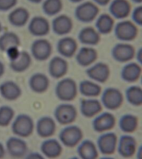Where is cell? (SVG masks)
<instances>
[{
  "instance_id": "obj_49",
  "label": "cell",
  "mask_w": 142,
  "mask_h": 159,
  "mask_svg": "<svg viewBox=\"0 0 142 159\" xmlns=\"http://www.w3.org/2000/svg\"><path fill=\"white\" fill-rule=\"evenodd\" d=\"M2 25H1V23L0 22V33L1 32V31H2Z\"/></svg>"
},
{
  "instance_id": "obj_47",
  "label": "cell",
  "mask_w": 142,
  "mask_h": 159,
  "mask_svg": "<svg viewBox=\"0 0 142 159\" xmlns=\"http://www.w3.org/2000/svg\"><path fill=\"white\" fill-rule=\"evenodd\" d=\"M83 0H69V1L73 3H79V2H82Z\"/></svg>"
},
{
  "instance_id": "obj_11",
  "label": "cell",
  "mask_w": 142,
  "mask_h": 159,
  "mask_svg": "<svg viewBox=\"0 0 142 159\" xmlns=\"http://www.w3.org/2000/svg\"><path fill=\"white\" fill-rule=\"evenodd\" d=\"M116 119L113 114L106 112L97 116L93 121V128L97 133L109 131L113 129Z\"/></svg>"
},
{
  "instance_id": "obj_29",
  "label": "cell",
  "mask_w": 142,
  "mask_h": 159,
  "mask_svg": "<svg viewBox=\"0 0 142 159\" xmlns=\"http://www.w3.org/2000/svg\"><path fill=\"white\" fill-rule=\"evenodd\" d=\"M31 63V56L29 53L26 51H21L16 60L10 61V67L15 72L22 73L30 67Z\"/></svg>"
},
{
  "instance_id": "obj_23",
  "label": "cell",
  "mask_w": 142,
  "mask_h": 159,
  "mask_svg": "<svg viewBox=\"0 0 142 159\" xmlns=\"http://www.w3.org/2000/svg\"><path fill=\"white\" fill-rule=\"evenodd\" d=\"M100 34L97 29L92 27H86L81 29L78 37L79 42L83 44L94 46L100 42Z\"/></svg>"
},
{
  "instance_id": "obj_39",
  "label": "cell",
  "mask_w": 142,
  "mask_h": 159,
  "mask_svg": "<svg viewBox=\"0 0 142 159\" xmlns=\"http://www.w3.org/2000/svg\"><path fill=\"white\" fill-rule=\"evenodd\" d=\"M18 0H0V11H7L16 6Z\"/></svg>"
},
{
  "instance_id": "obj_17",
  "label": "cell",
  "mask_w": 142,
  "mask_h": 159,
  "mask_svg": "<svg viewBox=\"0 0 142 159\" xmlns=\"http://www.w3.org/2000/svg\"><path fill=\"white\" fill-rule=\"evenodd\" d=\"M137 142L135 138L130 135H122L119 142L118 151L120 156L125 158L133 157L136 150Z\"/></svg>"
},
{
  "instance_id": "obj_8",
  "label": "cell",
  "mask_w": 142,
  "mask_h": 159,
  "mask_svg": "<svg viewBox=\"0 0 142 159\" xmlns=\"http://www.w3.org/2000/svg\"><path fill=\"white\" fill-rule=\"evenodd\" d=\"M31 52L35 60L38 61H44L51 56L52 46L49 40L45 39H38L32 43Z\"/></svg>"
},
{
  "instance_id": "obj_20",
  "label": "cell",
  "mask_w": 142,
  "mask_h": 159,
  "mask_svg": "<svg viewBox=\"0 0 142 159\" xmlns=\"http://www.w3.org/2000/svg\"><path fill=\"white\" fill-rule=\"evenodd\" d=\"M0 94L4 99L15 101L21 96L22 91L16 83L12 81H7L0 85Z\"/></svg>"
},
{
  "instance_id": "obj_15",
  "label": "cell",
  "mask_w": 142,
  "mask_h": 159,
  "mask_svg": "<svg viewBox=\"0 0 142 159\" xmlns=\"http://www.w3.org/2000/svg\"><path fill=\"white\" fill-rule=\"evenodd\" d=\"M89 78L100 83H105L109 78L110 70L107 64L98 63L86 71Z\"/></svg>"
},
{
  "instance_id": "obj_40",
  "label": "cell",
  "mask_w": 142,
  "mask_h": 159,
  "mask_svg": "<svg viewBox=\"0 0 142 159\" xmlns=\"http://www.w3.org/2000/svg\"><path fill=\"white\" fill-rule=\"evenodd\" d=\"M7 57L10 61H12L16 60L20 55V52L19 50L18 47H12L9 48L6 51Z\"/></svg>"
},
{
  "instance_id": "obj_42",
  "label": "cell",
  "mask_w": 142,
  "mask_h": 159,
  "mask_svg": "<svg viewBox=\"0 0 142 159\" xmlns=\"http://www.w3.org/2000/svg\"><path fill=\"white\" fill-rule=\"evenodd\" d=\"M93 1L100 6H106L109 3L111 0H93Z\"/></svg>"
},
{
  "instance_id": "obj_21",
  "label": "cell",
  "mask_w": 142,
  "mask_h": 159,
  "mask_svg": "<svg viewBox=\"0 0 142 159\" xmlns=\"http://www.w3.org/2000/svg\"><path fill=\"white\" fill-rule=\"evenodd\" d=\"M78 45L76 40L70 37L61 38L57 44V51L61 56L71 58L76 52Z\"/></svg>"
},
{
  "instance_id": "obj_12",
  "label": "cell",
  "mask_w": 142,
  "mask_h": 159,
  "mask_svg": "<svg viewBox=\"0 0 142 159\" xmlns=\"http://www.w3.org/2000/svg\"><path fill=\"white\" fill-rule=\"evenodd\" d=\"M28 30L31 34L34 36H46L50 30L49 22L43 16H34L29 22Z\"/></svg>"
},
{
  "instance_id": "obj_3",
  "label": "cell",
  "mask_w": 142,
  "mask_h": 159,
  "mask_svg": "<svg viewBox=\"0 0 142 159\" xmlns=\"http://www.w3.org/2000/svg\"><path fill=\"white\" fill-rule=\"evenodd\" d=\"M139 30L133 22L125 20L119 22L115 27V36L122 42H130L137 36Z\"/></svg>"
},
{
  "instance_id": "obj_35",
  "label": "cell",
  "mask_w": 142,
  "mask_h": 159,
  "mask_svg": "<svg viewBox=\"0 0 142 159\" xmlns=\"http://www.w3.org/2000/svg\"><path fill=\"white\" fill-rule=\"evenodd\" d=\"M126 96L128 102L134 106L139 107L142 105V90L140 87L134 85L128 88Z\"/></svg>"
},
{
  "instance_id": "obj_10",
  "label": "cell",
  "mask_w": 142,
  "mask_h": 159,
  "mask_svg": "<svg viewBox=\"0 0 142 159\" xmlns=\"http://www.w3.org/2000/svg\"><path fill=\"white\" fill-rule=\"evenodd\" d=\"M118 139L114 133L103 134L97 139V146L101 153L104 155H111L115 153Z\"/></svg>"
},
{
  "instance_id": "obj_13",
  "label": "cell",
  "mask_w": 142,
  "mask_h": 159,
  "mask_svg": "<svg viewBox=\"0 0 142 159\" xmlns=\"http://www.w3.org/2000/svg\"><path fill=\"white\" fill-rule=\"evenodd\" d=\"M6 148L10 156L15 158L23 157L27 153V143L19 138L15 137L9 138L7 141Z\"/></svg>"
},
{
  "instance_id": "obj_18",
  "label": "cell",
  "mask_w": 142,
  "mask_h": 159,
  "mask_svg": "<svg viewBox=\"0 0 142 159\" xmlns=\"http://www.w3.org/2000/svg\"><path fill=\"white\" fill-rule=\"evenodd\" d=\"M36 130L38 135L42 138L51 137L56 130V124L50 117H43L38 119L37 122Z\"/></svg>"
},
{
  "instance_id": "obj_4",
  "label": "cell",
  "mask_w": 142,
  "mask_h": 159,
  "mask_svg": "<svg viewBox=\"0 0 142 159\" xmlns=\"http://www.w3.org/2000/svg\"><path fill=\"white\" fill-rule=\"evenodd\" d=\"M100 10L97 4L88 1L77 7L75 15L77 19L83 23H89L97 18Z\"/></svg>"
},
{
  "instance_id": "obj_30",
  "label": "cell",
  "mask_w": 142,
  "mask_h": 159,
  "mask_svg": "<svg viewBox=\"0 0 142 159\" xmlns=\"http://www.w3.org/2000/svg\"><path fill=\"white\" fill-rule=\"evenodd\" d=\"M77 153L83 159H95L98 156L96 145L89 139L85 140L80 144L77 149Z\"/></svg>"
},
{
  "instance_id": "obj_34",
  "label": "cell",
  "mask_w": 142,
  "mask_h": 159,
  "mask_svg": "<svg viewBox=\"0 0 142 159\" xmlns=\"http://www.w3.org/2000/svg\"><path fill=\"white\" fill-rule=\"evenodd\" d=\"M81 94L88 97H95L101 94L102 88L100 85L88 80L81 82L79 84Z\"/></svg>"
},
{
  "instance_id": "obj_43",
  "label": "cell",
  "mask_w": 142,
  "mask_h": 159,
  "mask_svg": "<svg viewBox=\"0 0 142 159\" xmlns=\"http://www.w3.org/2000/svg\"><path fill=\"white\" fill-rule=\"evenodd\" d=\"M5 149L2 143H0V159L4 157L5 155Z\"/></svg>"
},
{
  "instance_id": "obj_16",
  "label": "cell",
  "mask_w": 142,
  "mask_h": 159,
  "mask_svg": "<svg viewBox=\"0 0 142 159\" xmlns=\"http://www.w3.org/2000/svg\"><path fill=\"white\" fill-rule=\"evenodd\" d=\"M52 27L53 32L57 35H66L70 33L73 29V20L67 15H60L53 19Z\"/></svg>"
},
{
  "instance_id": "obj_27",
  "label": "cell",
  "mask_w": 142,
  "mask_h": 159,
  "mask_svg": "<svg viewBox=\"0 0 142 159\" xmlns=\"http://www.w3.org/2000/svg\"><path fill=\"white\" fill-rule=\"evenodd\" d=\"M142 74V68L139 64L130 63L122 69L121 76L124 81L133 83L139 80Z\"/></svg>"
},
{
  "instance_id": "obj_45",
  "label": "cell",
  "mask_w": 142,
  "mask_h": 159,
  "mask_svg": "<svg viewBox=\"0 0 142 159\" xmlns=\"http://www.w3.org/2000/svg\"><path fill=\"white\" fill-rule=\"evenodd\" d=\"M142 49H140L138 52V53L137 54V61H139L140 63H142Z\"/></svg>"
},
{
  "instance_id": "obj_24",
  "label": "cell",
  "mask_w": 142,
  "mask_h": 159,
  "mask_svg": "<svg viewBox=\"0 0 142 159\" xmlns=\"http://www.w3.org/2000/svg\"><path fill=\"white\" fill-rule=\"evenodd\" d=\"M98 57L97 50L91 47H83L77 54L76 60L78 65L86 67L96 61Z\"/></svg>"
},
{
  "instance_id": "obj_7",
  "label": "cell",
  "mask_w": 142,
  "mask_h": 159,
  "mask_svg": "<svg viewBox=\"0 0 142 159\" xmlns=\"http://www.w3.org/2000/svg\"><path fill=\"white\" fill-rule=\"evenodd\" d=\"M54 116L57 121L61 125H68L76 120L77 111L73 105L61 104L59 105L55 109Z\"/></svg>"
},
{
  "instance_id": "obj_48",
  "label": "cell",
  "mask_w": 142,
  "mask_h": 159,
  "mask_svg": "<svg viewBox=\"0 0 142 159\" xmlns=\"http://www.w3.org/2000/svg\"><path fill=\"white\" fill-rule=\"evenodd\" d=\"M133 2H134L135 3L140 4L142 3V0H131Z\"/></svg>"
},
{
  "instance_id": "obj_38",
  "label": "cell",
  "mask_w": 142,
  "mask_h": 159,
  "mask_svg": "<svg viewBox=\"0 0 142 159\" xmlns=\"http://www.w3.org/2000/svg\"><path fill=\"white\" fill-rule=\"evenodd\" d=\"M133 22L140 26L142 25V7L139 6L135 7L132 13Z\"/></svg>"
},
{
  "instance_id": "obj_1",
  "label": "cell",
  "mask_w": 142,
  "mask_h": 159,
  "mask_svg": "<svg viewBox=\"0 0 142 159\" xmlns=\"http://www.w3.org/2000/svg\"><path fill=\"white\" fill-rule=\"evenodd\" d=\"M55 94L59 99L63 101H71L77 94V86L75 80L66 78L59 82L55 87Z\"/></svg>"
},
{
  "instance_id": "obj_41",
  "label": "cell",
  "mask_w": 142,
  "mask_h": 159,
  "mask_svg": "<svg viewBox=\"0 0 142 159\" xmlns=\"http://www.w3.org/2000/svg\"><path fill=\"white\" fill-rule=\"evenodd\" d=\"M26 158H27V159H43V157L37 152H33V153L29 154Z\"/></svg>"
},
{
  "instance_id": "obj_2",
  "label": "cell",
  "mask_w": 142,
  "mask_h": 159,
  "mask_svg": "<svg viewBox=\"0 0 142 159\" xmlns=\"http://www.w3.org/2000/svg\"><path fill=\"white\" fill-rule=\"evenodd\" d=\"M11 129L16 135L27 138L33 133L34 123L30 116L26 114H20L13 122Z\"/></svg>"
},
{
  "instance_id": "obj_32",
  "label": "cell",
  "mask_w": 142,
  "mask_h": 159,
  "mask_svg": "<svg viewBox=\"0 0 142 159\" xmlns=\"http://www.w3.org/2000/svg\"><path fill=\"white\" fill-rule=\"evenodd\" d=\"M20 40L18 36L13 32H6L0 36V51L3 52L12 47H19Z\"/></svg>"
},
{
  "instance_id": "obj_9",
  "label": "cell",
  "mask_w": 142,
  "mask_h": 159,
  "mask_svg": "<svg viewBox=\"0 0 142 159\" xmlns=\"http://www.w3.org/2000/svg\"><path fill=\"white\" fill-rule=\"evenodd\" d=\"M111 54L115 61L120 63H125L134 58L135 48L129 43H117L112 49Z\"/></svg>"
},
{
  "instance_id": "obj_31",
  "label": "cell",
  "mask_w": 142,
  "mask_h": 159,
  "mask_svg": "<svg viewBox=\"0 0 142 159\" xmlns=\"http://www.w3.org/2000/svg\"><path fill=\"white\" fill-rule=\"evenodd\" d=\"M95 25L97 30L100 34H109L115 27V20L110 15L103 13L98 16Z\"/></svg>"
},
{
  "instance_id": "obj_46",
  "label": "cell",
  "mask_w": 142,
  "mask_h": 159,
  "mask_svg": "<svg viewBox=\"0 0 142 159\" xmlns=\"http://www.w3.org/2000/svg\"><path fill=\"white\" fill-rule=\"evenodd\" d=\"M28 1L33 3L38 4L42 2L43 0H28Z\"/></svg>"
},
{
  "instance_id": "obj_44",
  "label": "cell",
  "mask_w": 142,
  "mask_h": 159,
  "mask_svg": "<svg viewBox=\"0 0 142 159\" xmlns=\"http://www.w3.org/2000/svg\"><path fill=\"white\" fill-rule=\"evenodd\" d=\"M5 72V66L2 61H0V78H1Z\"/></svg>"
},
{
  "instance_id": "obj_5",
  "label": "cell",
  "mask_w": 142,
  "mask_h": 159,
  "mask_svg": "<svg viewBox=\"0 0 142 159\" xmlns=\"http://www.w3.org/2000/svg\"><path fill=\"white\" fill-rule=\"evenodd\" d=\"M83 138L82 130L76 126H70L63 129L59 134L62 144L68 148H74Z\"/></svg>"
},
{
  "instance_id": "obj_19",
  "label": "cell",
  "mask_w": 142,
  "mask_h": 159,
  "mask_svg": "<svg viewBox=\"0 0 142 159\" xmlns=\"http://www.w3.org/2000/svg\"><path fill=\"white\" fill-rule=\"evenodd\" d=\"M68 64L64 58L59 56L54 57L50 61L49 72L52 77L58 79L67 73Z\"/></svg>"
},
{
  "instance_id": "obj_22",
  "label": "cell",
  "mask_w": 142,
  "mask_h": 159,
  "mask_svg": "<svg viewBox=\"0 0 142 159\" xmlns=\"http://www.w3.org/2000/svg\"><path fill=\"white\" fill-rule=\"evenodd\" d=\"M30 88L37 93H43L49 89L50 80L47 76L40 73L34 74L29 80Z\"/></svg>"
},
{
  "instance_id": "obj_36",
  "label": "cell",
  "mask_w": 142,
  "mask_h": 159,
  "mask_svg": "<svg viewBox=\"0 0 142 159\" xmlns=\"http://www.w3.org/2000/svg\"><path fill=\"white\" fill-rule=\"evenodd\" d=\"M62 0H45L42 4V10L48 16H54L62 9Z\"/></svg>"
},
{
  "instance_id": "obj_25",
  "label": "cell",
  "mask_w": 142,
  "mask_h": 159,
  "mask_svg": "<svg viewBox=\"0 0 142 159\" xmlns=\"http://www.w3.org/2000/svg\"><path fill=\"white\" fill-rule=\"evenodd\" d=\"M30 14L26 8L17 7L10 13L8 16V20L12 25L21 27L26 25L29 20Z\"/></svg>"
},
{
  "instance_id": "obj_6",
  "label": "cell",
  "mask_w": 142,
  "mask_h": 159,
  "mask_svg": "<svg viewBox=\"0 0 142 159\" xmlns=\"http://www.w3.org/2000/svg\"><path fill=\"white\" fill-rule=\"evenodd\" d=\"M101 100L106 108L109 110H115L122 106L124 97L118 89L109 88L106 89L103 93Z\"/></svg>"
},
{
  "instance_id": "obj_33",
  "label": "cell",
  "mask_w": 142,
  "mask_h": 159,
  "mask_svg": "<svg viewBox=\"0 0 142 159\" xmlns=\"http://www.w3.org/2000/svg\"><path fill=\"white\" fill-rule=\"evenodd\" d=\"M119 124L120 129L122 132L126 133H132L137 129L139 119L136 116L131 114H126L121 117Z\"/></svg>"
},
{
  "instance_id": "obj_26",
  "label": "cell",
  "mask_w": 142,
  "mask_h": 159,
  "mask_svg": "<svg viewBox=\"0 0 142 159\" xmlns=\"http://www.w3.org/2000/svg\"><path fill=\"white\" fill-rule=\"evenodd\" d=\"M102 110L100 102L95 99H83L80 102V111L86 118H92Z\"/></svg>"
},
{
  "instance_id": "obj_37",
  "label": "cell",
  "mask_w": 142,
  "mask_h": 159,
  "mask_svg": "<svg viewBox=\"0 0 142 159\" xmlns=\"http://www.w3.org/2000/svg\"><path fill=\"white\" fill-rule=\"evenodd\" d=\"M15 116V111L8 106L0 107V126L6 127L9 125Z\"/></svg>"
},
{
  "instance_id": "obj_28",
  "label": "cell",
  "mask_w": 142,
  "mask_h": 159,
  "mask_svg": "<svg viewBox=\"0 0 142 159\" xmlns=\"http://www.w3.org/2000/svg\"><path fill=\"white\" fill-rule=\"evenodd\" d=\"M40 150L44 156L50 159L59 157L62 152L61 145L58 141L55 139L44 141L41 145Z\"/></svg>"
},
{
  "instance_id": "obj_14",
  "label": "cell",
  "mask_w": 142,
  "mask_h": 159,
  "mask_svg": "<svg viewBox=\"0 0 142 159\" xmlns=\"http://www.w3.org/2000/svg\"><path fill=\"white\" fill-rule=\"evenodd\" d=\"M131 4L128 0H113L109 6L111 16L117 19H124L129 16Z\"/></svg>"
}]
</instances>
